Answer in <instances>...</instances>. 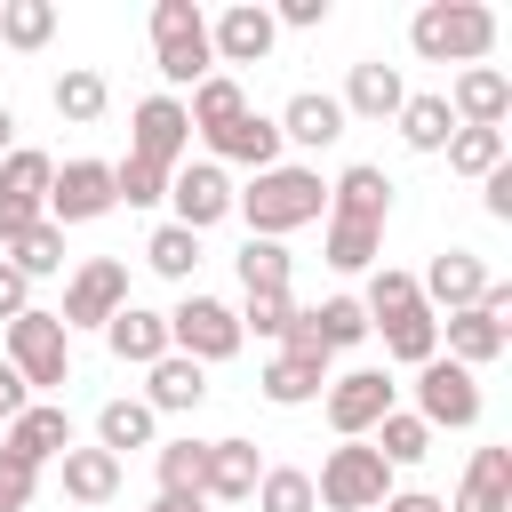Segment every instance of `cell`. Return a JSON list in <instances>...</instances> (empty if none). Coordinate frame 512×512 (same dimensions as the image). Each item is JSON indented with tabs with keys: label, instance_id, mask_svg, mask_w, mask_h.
<instances>
[{
	"label": "cell",
	"instance_id": "1",
	"mask_svg": "<svg viewBox=\"0 0 512 512\" xmlns=\"http://www.w3.org/2000/svg\"><path fill=\"white\" fill-rule=\"evenodd\" d=\"M232 208L248 216V240H280V232H296V224H320L328 216V184H320V168H264L248 192H232Z\"/></svg>",
	"mask_w": 512,
	"mask_h": 512
},
{
	"label": "cell",
	"instance_id": "2",
	"mask_svg": "<svg viewBox=\"0 0 512 512\" xmlns=\"http://www.w3.org/2000/svg\"><path fill=\"white\" fill-rule=\"evenodd\" d=\"M408 48L424 64H480L496 48V8H480V0H424L416 24H408Z\"/></svg>",
	"mask_w": 512,
	"mask_h": 512
},
{
	"label": "cell",
	"instance_id": "3",
	"mask_svg": "<svg viewBox=\"0 0 512 512\" xmlns=\"http://www.w3.org/2000/svg\"><path fill=\"white\" fill-rule=\"evenodd\" d=\"M152 64L168 88H200L216 72V48H208V16L192 0H152Z\"/></svg>",
	"mask_w": 512,
	"mask_h": 512
},
{
	"label": "cell",
	"instance_id": "4",
	"mask_svg": "<svg viewBox=\"0 0 512 512\" xmlns=\"http://www.w3.org/2000/svg\"><path fill=\"white\" fill-rule=\"evenodd\" d=\"M384 496H392V464H384L368 440L328 448V464H320V480H312V504H328V512H376Z\"/></svg>",
	"mask_w": 512,
	"mask_h": 512
},
{
	"label": "cell",
	"instance_id": "5",
	"mask_svg": "<svg viewBox=\"0 0 512 512\" xmlns=\"http://www.w3.org/2000/svg\"><path fill=\"white\" fill-rule=\"evenodd\" d=\"M8 368L24 376V392H56L64 376H72V336H64V320L56 312H16L8 320Z\"/></svg>",
	"mask_w": 512,
	"mask_h": 512
},
{
	"label": "cell",
	"instance_id": "6",
	"mask_svg": "<svg viewBox=\"0 0 512 512\" xmlns=\"http://www.w3.org/2000/svg\"><path fill=\"white\" fill-rule=\"evenodd\" d=\"M512 280H488V296L480 304H464V312H448L440 320V336H448V360L456 368H488L504 344H512Z\"/></svg>",
	"mask_w": 512,
	"mask_h": 512
},
{
	"label": "cell",
	"instance_id": "7",
	"mask_svg": "<svg viewBox=\"0 0 512 512\" xmlns=\"http://www.w3.org/2000/svg\"><path fill=\"white\" fill-rule=\"evenodd\" d=\"M424 432H464V424H480V376L472 368H456L448 352H432L424 368H416V408H408Z\"/></svg>",
	"mask_w": 512,
	"mask_h": 512
},
{
	"label": "cell",
	"instance_id": "8",
	"mask_svg": "<svg viewBox=\"0 0 512 512\" xmlns=\"http://www.w3.org/2000/svg\"><path fill=\"white\" fill-rule=\"evenodd\" d=\"M168 352H184V360H232L240 352V320H232V304H216V296H184L176 312H168Z\"/></svg>",
	"mask_w": 512,
	"mask_h": 512
},
{
	"label": "cell",
	"instance_id": "9",
	"mask_svg": "<svg viewBox=\"0 0 512 512\" xmlns=\"http://www.w3.org/2000/svg\"><path fill=\"white\" fill-rule=\"evenodd\" d=\"M120 304H128V264H120V256H88V264L64 280V312H56V320H64V336H72V328H104Z\"/></svg>",
	"mask_w": 512,
	"mask_h": 512
},
{
	"label": "cell",
	"instance_id": "10",
	"mask_svg": "<svg viewBox=\"0 0 512 512\" xmlns=\"http://www.w3.org/2000/svg\"><path fill=\"white\" fill-rule=\"evenodd\" d=\"M120 200H112V160H64L56 168V184H48V224L64 232V224H96V216H112Z\"/></svg>",
	"mask_w": 512,
	"mask_h": 512
},
{
	"label": "cell",
	"instance_id": "11",
	"mask_svg": "<svg viewBox=\"0 0 512 512\" xmlns=\"http://www.w3.org/2000/svg\"><path fill=\"white\" fill-rule=\"evenodd\" d=\"M384 416H392V376L384 368L328 376V424H336V440H368Z\"/></svg>",
	"mask_w": 512,
	"mask_h": 512
},
{
	"label": "cell",
	"instance_id": "12",
	"mask_svg": "<svg viewBox=\"0 0 512 512\" xmlns=\"http://www.w3.org/2000/svg\"><path fill=\"white\" fill-rule=\"evenodd\" d=\"M168 200H176V224H184V232H208V224L232 216V176H224L216 160H184V168L168 176Z\"/></svg>",
	"mask_w": 512,
	"mask_h": 512
},
{
	"label": "cell",
	"instance_id": "13",
	"mask_svg": "<svg viewBox=\"0 0 512 512\" xmlns=\"http://www.w3.org/2000/svg\"><path fill=\"white\" fill-rule=\"evenodd\" d=\"M416 296H424L432 320H440V312H464V304L488 296V264H480L472 248H448V256H432V272L416 280Z\"/></svg>",
	"mask_w": 512,
	"mask_h": 512
},
{
	"label": "cell",
	"instance_id": "14",
	"mask_svg": "<svg viewBox=\"0 0 512 512\" xmlns=\"http://www.w3.org/2000/svg\"><path fill=\"white\" fill-rule=\"evenodd\" d=\"M272 40H280V24H272V8H256V0H240V8H224V16L208 24L216 64H264Z\"/></svg>",
	"mask_w": 512,
	"mask_h": 512
},
{
	"label": "cell",
	"instance_id": "15",
	"mask_svg": "<svg viewBox=\"0 0 512 512\" xmlns=\"http://www.w3.org/2000/svg\"><path fill=\"white\" fill-rule=\"evenodd\" d=\"M184 144H192V120H184V104L176 96H144L136 104V160H152V168H184Z\"/></svg>",
	"mask_w": 512,
	"mask_h": 512
},
{
	"label": "cell",
	"instance_id": "16",
	"mask_svg": "<svg viewBox=\"0 0 512 512\" xmlns=\"http://www.w3.org/2000/svg\"><path fill=\"white\" fill-rule=\"evenodd\" d=\"M448 112H456V128H504V112H512V80H504L496 64H464Z\"/></svg>",
	"mask_w": 512,
	"mask_h": 512
},
{
	"label": "cell",
	"instance_id": "17",
	"mask_svg": "<svg viewBox=\"0 0 512 512\" xmlns=\"http://www.w3.org/2000/svg\"><path fill=\"white\" fill-rule=\"evenodd\" d=\"M280 144H304V152H320V144H336L344 136V104L328 96V88H296L288 104H280Z\"/></svg>",
	"mask_w": 512,
	"mask_h": 512
},
{
	"label": "cell",
	"instance_id": "18",
	"mask_svg": "<svg viewBox=\"0 0 512 512\" xmlns=\"http://www.w3.org/2000/svg\"><path fill=\"white\" fill-rule=\"evenodd\" d=\"M328 216H336V224H384V216H392V176L368 168V160H352V168L328 184Z\"/></svg>",
	"mask_w": 512,
	"mask_h": 512
},
{
	"label": "cell",
	"instance_id": "19",
	"mask_svg": "<svg viewBox=\"0 0 512 512\" xmlns=\"http://www.w3.org/2000/svg\"><path fill=\"white\" fill-rule=\"evenodd\" d=\"M256 480H264L256 440H208V472H200V496H208V504H248Z\"/></svg>",
	"mask_w": 512,
	"mask_h": 512
},
{
	"label": "cell",
	"instance_id": "20",
	"mask_svg": "<svg viewBox=\"0 0 512 512\" xmlns=\"http://www.w3.org/2000/svg\"><path fill=\"white\" fill-rule=\"evenodd\" d=\"M200 400H208V368H200V360L168 352V360L144 368V408H152V416H184V408H200Z\"/></svg>",
	"mask_w": 512,
	"mask_h": 512
},
{
	"label": "cell",
	"instance_id": "21",
	"mask_svg": "<svg viewBox=\"0 0 512 512\" xmlns=\"http://www.w3.org/2000/svg\"><path fill=\"white\" fill-rule=\"evenodd\" d=\"M104 344H112V360H136V368H152V360H168V312L120 304V312L104 320Z\"/></svg>",
	"mask_w": 512,
	"mask_h": 512
},
{
	"label": "cell",
	"instance_id": "22",
	"mask_svg": "<svg viewBox=\"0 0 512 512\" xmlns=\"http://www.w3.org/2000/svg\"><path fill=\"white\" fill-rule=\"evenodd\" d=\"M8 456H24V464H48V456H64L72 448V416L56 408V400H32L16 424H8V440H0Z\"/></svg>",
	"mask_w": 512,
	"mask_h": 512
},
{
	"label": "cell",
	"instance_id": "23",
	"mask_svg": "<svg viewBox=\"0 0 512 512\" xmlns=\"http://www.w3.org/2000/svg\"><path fill=\"white\" fill-rule=\"evenodd\" d=\"M208 152H216V168H224V160H240V168H256V176H264V168H280V128H272L264 112H240L232 128H216V136H208Z\"/></svg>",
	"mask_w": 512,
	"mask_h": 512
},
{
	"label": "cell",
	"instance_id": "24",
	"mask_svg": "<svg viewBox=\"0 0 512 512\" xmlns=\"http://www.w3.org/2000/svg\"><path fill=\"white\" fill-rule=\"evenodd\" d=\"M256 384H264V400H272V408H304V400H320V392H328V352H280Z\"/></svg>",
	"mask_w": 512,
	"mask_h": 512
},
{
	"label": "cell",
	"instance_id": "25",
	"mask_svg": "<svg viewBox=\"0 0 512 512\" xmlns=\"http://www.w3.org/2000/svg\"><path fill=\"white\" fill-rule=\"evenodd\" d=\"M456 512H512V448H472Z\"/></svg>",
	"mask_w": 512,
	"mask_h": 512
},
{
	"label": "cell",
	"instance_id": "26",
	"mask_svg": "<svg viewBox=\"0 0 512 512\" xmlns=\"http://www.w3.org/2000/svg\"><path fill=\"white\" fill-rule=\"evenodd\" d=\"M336 104H344V120H352V112H360V120H392V112L408 104V88H400L392 64H352V80H344Z\"/></svg>",
	"mask_w": 512,
	"mask_h": 512
},
{
	"label": "cell",
	"instance_id": "27",
	"mask_svg": "<svg viewBox=\"0 0 512 512\" xmlns=\"http://www.w3.org/2000/svg\"><path fill=\"white\" fill-rule=\"evenodd\" d=\"M56 464H64V496L72 504H112L120 496V456L112 448H64Z\"/></svg>",
	"mask_w": 512,
	"mask_h": 512
},
{
	"label": "cell",
	"instance_id": "28",
	"mask_svg": "<svg viewBox=\"0 0 512 512\" xmlns=\"http://www.w3.org/2000/svg\"><path fill=\"white\" fill-rule=\"evenodd\" d=\"M240 112H248V96H240V80H232V72H208V80L192 88V104H184V120H192L200 136H216V128H232Z\"/></svg>",
	"mask_w": 512,
	"mask_h": 512
},
{
	"label": "cell",
	"instance_id": "29",
	"mask_svg": "<svg viewBox=\"0 0 512 512\" xmlns=\"http://www.w3.org/2000/svg\"><path fill=\"white\" fill-rule=\"evenodd\" d=\"M392 120H400V144H408V152H440V144L456 136V112H448V96H408Z\"/></svg>",
	"mask_w": 512,
	"mask_h": 512
},
{
	"label": "cell",
	"instance_id": "30",
	"mask_svg": "<svg viewBox=\"0 0 512 512\" xmlns=\"http://www.w3.org/2000/svg\"><path fill=\"white\" fill-rule=\"evenodd\" d=\"M376 328H384V352L408 360V368H424V360L440 352V320H432L424 304H408V312H392V320H376Z\"/></svg>",
	"mask_w": 512,
	"mask_h": 512
},
{
	"label": "cell",
	"instance_id": "31",
	"mask_svg": "<svg viewBox=\"0 0 512 512\" xmlns=\"http://www.w3.org/2000/svg\"><path fill=\"white\" fill-rule=\"evenodd\" d=\"M152 408L144 400H104L96 408V448H112V456H128V448H152Z\"/></svg>",
	"mask_w": 512,
	"mask_h": 512
},
{
	"label": "cell",
	"instance_id": "32",
	"mask_svg": "<svg viewBox=\"0 0 512 512\" xmlns=\"http://www.w3.org/2000/svg\"><path fill=\"white\" fill-rule=\"evenodd\" d=\"M152 472H160V496H200L208 440H160V448H152Z\"/></svg>",
	"mask_w": 512,
	"mask_h": 512
},
{
	"label": "cell",
	"instance_id": "33",
	"mask_svg": "<svg viewBox=\"0 0 512 512\" xmlns=\"http://www.w3.org/2000/svg\"><path fill=\"white\" fill-rule=\"evenodd\" d=\"M0 40L8 48H48L56 40V0H0Z\"/></svg>",
	"mask_w": 512,
	"mask_h": 512
},
{
	"label": "cell",
	"instance_id": "34",
	"mask_svg": "<svg viewBox=\"0 0 512 512\" xmlns=\"http://www.w3.org/2000/svg\"><path fill=\"white\" fill-rule=\"evenodd\" d=\"M440 152H448L456 176H496V168H504V128H456Z\"/></svg>",
	"mask_w": 512,
	"mask_h": 512
},
{
	"label": "cell",
	"instance_id": "35",
	"mask_svg": "<svg viewBox=\"0 0 512 512\" xmlns=\"http://www.w3.org/2000/svg\"><path fill=\"white\" fill-rule=\"evenodd\" d=\"M304 320H312L320 352H344V344H360V336H368V312H360V296H328V304H312Z\"/></svg>",
	"mask_w": 512,
	"mask_h": 512
},
{
	"label": "cell",
	"instance_id": "36",
	"mask_svg": "<svg viewBox=\"0 0 512 512\" xmlns=\"http://www.w3.org/2000/svg\"><path fill=\"white\" fill-rule=\"evenodd\" d=\"M48 184H56V160H48V152L16 144V152L0 160V192H8V200H40V208H48Z\"/></svg>",
	"mask_w": 512,
	"mask_h": 512
},
{
	"label": "cell",
	"instance_id": "37",
	"mask_svg": "<svg viewBox=\"0 0 512 512\" xmlns=\"http://www.w3.org/2000/svg\"><path fill=\"white\" fill-rule=\"evenodd\" d=\"M104 104H112V88H104V72H88V64H72V72L56 80V112H64V120H80V128H88V120H104Z\"/></svg>",
	"mask_w": 512,
	"mask_h": 512
},
{
	"label": "cell",
	"instance_id": "38",
	"mask_svg": "<svg viewBox=\"0 0 512 512\" xmlns=\"http://www.w3.org/2000/svg\"><path fill=\"white\" fill-rule=\"evenodd\" d=\"M8 264H16L24 280H48V272H64V232H56V224H32V232H16V240H8Z\"/></svg>",
	"mask_w": 512,
	"mask_h": 512
},
{
	"label": "cell",
	"instance_id": "39",
	"mask_svg": "<svg viewBox=\"0 0 512 512\" xmlns=\"http://www.w3.org/2000/svg\"><path fill=\"white\" fill-rule=\"evenodd\" d=\"M144 264H152L160 280H192V264H200V232H184V224H160V232L144 240Z\"/></svg>",
	"mask_w": 512,
	"mask_h": 512
},
{
	"label": "cell",
	"instance_id": "40",
	"mask_svg": "<svg viewBox=\"0 0 512 512\" xmlns=\"http://www.w3.org/2000/svg\"><path fill=\"white\" fill-rule=\"evenodd\" d=\"M368 448H376L384 464H424V456H432V432H424L408 408H392V416L376 424V440H368Z\"/></svg>",
	"mask_w": 512,
	"mask_h": 512
},
{
	"label": "cell",
	"instance_id": "41",
	"mask_svg": "<svg viewBox=\"0 0 512 512\" xmlns=\"http://www.w3.org/2000/svg\"><path fill=\"white\" fill-rule=\"evenodd\" d=\"M168 176L176 168H152V160H112V200H128V208H152V200H168Z\"/></svg>",
	"mask_w": 512,
	"mask_h": 512
},
{
	"label": "cell",
	"instance_id": "42",
	"mask_svg": "<svg viewBox=\"0 0 512 512\" xmlns=\"http://www.w3.org/2000/svg\"><path fill=\"white\" fill-rule=\"evenodd\" d=\"M376 248H384V224H336V216H328V264H336V272H368Z\"/></svg>",
	"mask_w": 512,
	"mask_h": 512
},
{
	"label": "cell",
	"instance_id": "43",
	"mask_svg": "<svg viewBox=\"0 0 512 512\" xmlns=\"http://www.w3.org/2000/svg\"><path fill=\"white\" fill-rule=\"evenodd\" d=\"M408 304H424V296H416V272H392V264H376V272H368V296H360L368 328H376V320H392V312H408Z\"/></svg>",
	"mask_w": 512,
	"mask_h": 512
},
{
	"label": "cell",
	"instance_id": "44",
	"mask_svg": "<svg viewBox=\"0 0 512 512\" xmlns=\"http://www.w3.org/2000/svg\"><path fill=\"white\" fill-rule=\"evenodd\" d=\"M256 512H312V472H296V464H264V480H256Z\"/></svg>",
	"mask_w": 512,
	"mask_h": 512
},
{
	"label": "cell",
	"instance_id": "45",
	"mask_svg": "<svg viewBox=\"0 0 512 512\" xmlns=\"http://www.w3.org/2000/svg\"><path fill=\"white\" fill-rule=\"evenodd\" d=\"M288 272H296V264H288V248H280V240H248V248H240V288H248V296L288 288Z\"/></svg>",
	"mask_w": 512,
	"mask_h": 512
},
{
	"label": "cell",
	"instance_id": "46",
	"mask_svg": "<svg viewBox=\"0 0 512 512\" xmlns=\"http://www.w3.org/2000/svg\"><path fill=\"white\" fill-rule=\"evenodd\" d=\"M232 320H240V336H248V328H256V336H280V328L296 320V296H288V288H264V296H248Z\"/></svg>",
	"mask_w": 512,
	"mask_h": 512
},
{
	"label": "cell",
	"instance_id": "47",
	"mask_svg": "<svg viewBox=\"0 0 512 512\" xmlns=\"http://www.w3.org/2000/svg\"><path fill=\"white\" fill-rule=\"evenodd\" d=\"M32 488H40V464H24V456H8V448H0V512H24V504H32Z\"/></svg>",
	"mask_w": 512,
	"mask_h": 512
},
{
	"label": "cell",
	"instance_id": "48",
	"mask_svg": "<svg viewBox=\"0 0 512 512\" xmlns=\"http://www.w3.org/2000/svg\"><path fill=\"white\" fill-rule=\"evenodd\" d=\"M16 312H32V280L0 256V320H16Z\"/></svg>",
	"mask_w": 512,
	"mask_h": 512
},
{
	"label": "cell",
	"instance_id": "49",
	"mask_svg": "<svg viewBox=\"0 0 512 512\" xmlns=\"http://www.w3.org/2000/svg\"><path fill=\"white\" fill-rule=\"evenodd\" d=\"M24 408H32V392H24V376H16L8 360H0V424H16Z\"/></svg>",
	"mask_w": 512,
	"mask_h": 512
},
{
	"label": "cell",
	"instance_id": "50",
	"mask_svg": "<svg viewBox=\"0 0 512 512\" xmlns=\"http://www.w3.org/2000/svg\"><path fill=\"white\" fill-rule=\"evenodd\" d=\"M480 184H488V216H496V224H512V160H504L496 176H480Z\"/></svg>",
	"mask_w": 512,
	"mask_h": 512
},
{
	"label": "cell",
	"instance_id": "51",
	"mask_svg": "<svg viewBox=\"0 0 512 512\" xmlns=\"http://www.w3.org/2000/svg\"><path fill=\"white\" fill-rule=\"evenodd\" d=\"M376 512H448V504H440L432 488H392V496H384Z\"/></svg>",
	"mask_w": 512,
	"mask_h": 512
},
{
	"label": "cell",
	"instance_id": "52",
	"mask_svg": "<svg viewBox=\"0 0 512 512\" xmlns=\"http://www.w3.org/2000/svg\"><path fill=\"white\" fill-rule=\"evenodd\" d=\"M272 24H328V0H280Z\"/></svg>",
	"mask_w": 512,
	"mask_h": 512
},
{
	"label": "cell",
	"instance_id": "53",
	"mask_svg": "<svg viewBox=\"0 0 512 512\" xmlns=\"http://www.w3.org/2000/svg\"><path fill=\"white\" fill-rule=\"evenodd\" d=\"M152 512H208V496H160Z\"/></svg>",
	"mask_w": 512,
	"mask_h": 512
},
{
	"label": "cell",
	"instance_id": "54",
	"mask_svg": "<svg viewBox=\"0 0 512 512\" xmlns=\"http://www.w3.org/2000/svg\"><path fill=\"white\" fill-rule=\"evenodd\" d=\"M8 152H16V112L0 104V160H8Z\"/></svg>",
	"mask_w": 512,
	"mask_h": 512
}]
</instances>
